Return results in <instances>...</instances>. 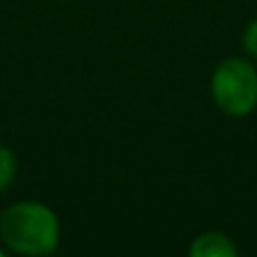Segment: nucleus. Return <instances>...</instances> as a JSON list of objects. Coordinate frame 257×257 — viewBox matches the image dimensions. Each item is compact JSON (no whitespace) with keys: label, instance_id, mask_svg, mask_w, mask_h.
I'll return each instance as SVG.
<instances>
[{"label":"nucleus","instance_id":"1","mask_svg":"<svg viewBox=\"0 0 257 257\" xmlns=\"http://www.w3.org/2000/svg\"><path fill=\"white\" fill-rule=\"evenodd\" d=\"M0 239L21 255H50L59 246V217L39 201H21L0 214Z\"/></svg>","mask_w":257,"mask_h":257},{"label":"nucleus","instance_id":"2","mask_svg":"<svg viewBox=\"0 0 257 257\" xmlns=\"http://www.w3.org/2000/svg\"><path fill=\"white\" fill-rule=\"evenodd\" d=\"M212 99L226 115L246 117L257 106V72L246 59L230 57L217 66L210 81Z\"/></svg>","mask_w":257,"mask_h":257},{"label":"nucleus","instance_id":"3","mask_svg":"<svg viewBox=\"0 0 257 257\" xmlns=\"http://www.w3.org/2000/svg\"><path fill=\"white\" fill-rule=\"evenodd\" d=\"M239 250L223 232H203L190 246L192 257H235Z\"/></svg>","mask_w":257,"mask_h":257},{"label":"nucleus","instance_id":"4","mask_svg":"<svg viewBox=\"0 0 257 257\" xmlns=\"http://www.w3.org/2000/svg\"><path fill=\"white\" fill-rule=\"evenodd\" d=\"M16 178V156L12 149L0 147V192H5Z\"/></svg>","mask_w":257,"mask_h":257},{"label":"nucleus","instance_id":"5","mask_svg":"<svg viewBox=\"0 0 257 257\" xmlns=\"http://www.w3.org/2000/svg\"><path fill=\"white\" fill-rule=\"evenodd\" d=\"M244 48L250 57L257 59V18H253V21L248 23V27H246V32H244Z\"/></svg>","mask_w":257,"mask_h":257},{"label":"nucleus","instance_id":"6","mask_svg":"<svg viewBox=\"0 0 257 257\" xmlns=\"http://www.w3.org/2000/svg\"><path fill=\"white\" fill-rule=\"evenodd\" d=\"M3 255H5V253H3V248H0V257H3Z\"/></svg>","mask_w":257,"mask_h":257}]
</instances>
